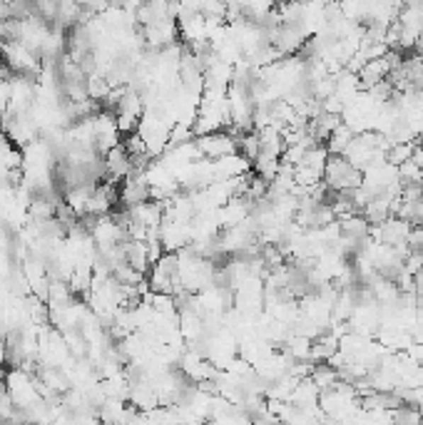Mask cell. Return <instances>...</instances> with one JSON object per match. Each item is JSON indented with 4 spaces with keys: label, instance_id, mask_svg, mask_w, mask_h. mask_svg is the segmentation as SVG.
Segmentation results:
<instances>
[{
    "label": "cell",
    "instance_id": "obj_1",
    "mask_svg": "<svg viewBox=\"0 0 423 425\" xmlns=\"http://www.w3.org/2000/svg\"><path fill=\"white\" fill-rule=\"evenodd\" d=\"M324 184L332 189L334 194H351L361 187L363 174L356 167H351L346 157H329L327 167H324Z\"/></svg>",
    "mask_w": 423,
    "mask_h": 425
},
{
    "label": "cell",
    "instance_id": "obj_2",
    "mask_svg": "<svg viewBox=\"0 0 423 425\" xmlns=\"http://www.w3.org/2000/svg\"><path fill=\"white\" fill-rule=\"evenodd\" d=\"M197 142V149L202 154V159H209V162H217V159H225L237 154V137L232 135L230 130H222V132H212L207 137H194Z\"/></svg>",
    "mask_w": 423,
    "mask_h": 425
},
{
    "label": "cell",
    "instance_id": "obj_3",
    "mask_svg": "<svg viewBox=\"0 0 423 425\" xmlns=\"http://www.w3.org/2000/svg\"><path fill=\"white\" fill-rule=\"evenodd\" d=\"M319 395H322V390L316 388L314 380L301 378L299 383H296V388L291 390L289 403L294 405V408L304 410V408H311V405H319Z\"/></svg>",
    "mask_w": 423,
    "mask_h": 425
},
{
    "label": "cell",
    "instance_id": "obj_4",
    "mask_svg": "<svg viewBox=\"0 0 423 425\" xmlns=\"http://www.w3.org/2000/svg\"><path fill=\"white\" fill-rule=\"evenodd\" d=\"M309 378L314 380V385H316L319 390H322V393H324V390H332L334 385H337L339 380H342V378H339V370H334L329 363H316V366H311Z\"/></svg>",
    "mask_w": 423,
    "mask_h": 425
},
{
    "label": "cell",
    "instance_id": "obj_5",
    "mask_svg": "<svg viewBox=\"0 0 423 425\" xmlns=\"http://www.w3.org/2000/svg\"><path fill=\"white\" fill-rule=\"evenodd\" d=\"M207 425H254V420H252L242 408L232 405V408L225 410V413L215 415V418H209Z\"/></svg>",
    "mask_w": 423,
    "mask_h": 425
},
{
    "label": "cell",
    "instance_id": "obj_6",
    "mask_svg": "<svg viewBox=\"0 0 423 425\" xmlns=\"http://www.w3.org/2000/svg\"><path fill=\"white\" fill-rule=\"evenodd\" d=\"M393 425H423V415L418 408L411 405H401V408L393 410Z\"/></svg>",
    "mask_w": 423,
    "mask_h": 425
},
{
    "label": "cell",
    "instance_id": "obj_7",
    "mask_svg": "<svg viewBox=\"0 0 423 425\" xmlns=\"http://www.w3.org/2000/svg\"><path fill=\"white\" fill-rule=\"evenodd\" d=\"M408 249L423 254V227H411V234H408Z\"/></svg>",
    "mask_w": 423,
    "mask_h": 425
},
{
    "label": "cell",
    "instance_id": "obj_8",
    "mask_svg": "<svg viewBox=\"0 0 423 425\" xmlns=\"http://www.w3.org/2000/svg\"><path fill=\"white\" fill-rule=\"evenodd\" d=\"M0 65H3V52H0Z\"/></svg>",
    "mask_w": 423,
    "mask_h": 425
}]
</instances>
